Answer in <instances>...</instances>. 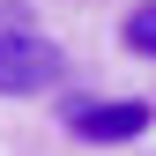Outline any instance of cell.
Listing matches in <instances>:
<instances>
[{
    "label": "cell",
    "mask_w": 156,
    "mask_h": 156,
    "mask_svg": "<svg viewBox=\"0 0 156 156\" xmlns=\"http://www.w3.org/2000/svg\"><path fill=\"white\" fill-rule=\"evenodd\" d=\"M67 74V52L37 30H0V97H45L60 89Z\"/></svg>",
    "instance_id": "6da1fadb"
},
{
    "label": "cell",
    "mask_w": 156,
    "mask_h": 156,
    "mask_svg": "<svg viewBox=\"0 0 156 156\" xmlns=\"http://www.w3.org/2000/svg\"><path fill=\"white\" fill-rule=\"evenodd\" d=\"M149 97H82V104H67V134L89 149H119V141H141L149 134Z\"/></svg>",
    "instance_id": "7a4b0ae2"
},
{
    "label": "cell",
    "mask_w": 156,
    "mask_h": 156,
    "mask_svg": "<svg viewBox=\"0 0 156 156\" xmlns=\"http://www.w3.org/2000/svg\"><path fill=\"white\" fill-rule=\"evenodd\" d=\"M119 37H126V52H141V60H156V0H141V8H126Z\"/></svg>",
    "instance_id": "3957f363"
}]
</instances>
